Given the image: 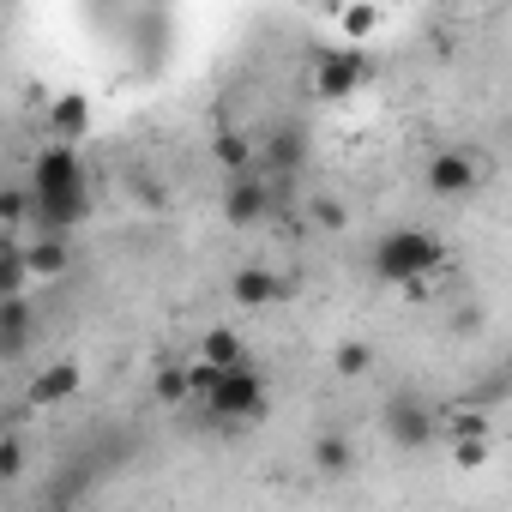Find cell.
<instances>
[{
	"label": "cell",
	"instance_id": "cell-11",
	"mask_svg": "<svg viewBox=\"0 0 512 512\" xmlns=\"http://www.w3.org/2000/svg\"><path fill=\"white\" fill-rule=\"evenodd\" d=\"M79 386H85V368L79 362H49L31 386H25V398L37 404V410H49V404H67V398H79Z\"/></svg>",
	"mask_w": 512,
	"mask_h": 512
},
{
	"label": "cell",
	"instance_id": "cell-20",
	"mask_svg": "<svg viewBox=\"0 0 512 512\" xmlns=\"http://www.w3.org/2000/svg\"><path fill=\"white\" fill-rule=\"evenodd\" d=\"M25 217H37L31 187H7L0 193V223H7V235H25Z\"/></svg>",
	"mask_w": 512,
	"mask_h": 512
},
{
	"label": "cell",
	"instance_id": "cell-16",
	"mask_svg": "<svg viewBox=\"0 0 512 512\" xmlns=\"http://www.w3.org/2000/svg\"><path fill=\"white\" fill-rule=\"evenodd\" d=\"M31 350V296L25 302H0V356L19 362Z\"/></svg>",
	"mask_w": 512,
	"mask_h": 512
},
{
	"label": "cell",
	"instance_id": "cell-2",
	"mask_svg": "<svg viewBox=\"0 0 512 512\" xmlns=\"http://www.w3.org/2000/svg\"><path fill=\"white\" fill-rule=\"evenodd\" d=\"M266 410H272V398H266V380H260V368H235V374H223L217 380V392H211V404H205V416L217 422V428H253V422H266Z\"/></svg>",
	"mask_w": 512,
	"mask_h": 512
},
{
	"label": "cell",
	"instance_id": "cell-9",
	"mask_svg": "<svg viewBox=\"0 0 512 512\" xmlns=\"http://www.w3.org/2000/svg\"><path fill=\"white\" fill-rule=\"evenodd\" d=\"M308 458H314V476H320V482H344V476L356 470V440H350L344 428H320L314 446H308Z\"/></svg>",
	"mask_w": 512,
	"mask_h": 512
},
{
	"label": "cell",
	"instance_id": "cell-21",
	"mask_svg": "<svg viewBox=\"0 0 512 512\" xmlns=\"http://www.w3.org/2000/svg\"><path fill=\"white\" fill-rule=\"evenodd\" d=\"M332 368H338V380H362V374L374 368V350H368L362 338H344L338 356H332Z\"/></svg>",
	"mask_w": 512,
	"mask_h": 512
},
{
	"label": "cell",
	"instance_id": "cell-26",
	"mask_svg": "<svg viewBox=\"0 0 512 512\" xmlns=\"http://www.w3.org/2000/svg\"><path fill=\"white\" fill-rule=\"evenodd\" d=\"M452 464H458V470H482V464H488V440H464V446H452Z\"/></svg>",
	"mask_w": 512,
	"mask_h": 512
},
{
	"label": "cell",
	"instance_id": "cell-5",
	"mask_svg": "<svg viewBox=\"0 0 512 512\" xmlns=\"http://www.w3.org/2000/svg\"><path fill=\"white\" fill-rule=\"evenodd\" d=\"M368 79H374L368 49H320V61H314V97H326V103L356 97Z\"/></svg>",
	"mask_w": 512,
	"mask_h": 512
},
{
	"label": "cell",
	"instance_id": "cell-12",
	"mask_svg": "<svg viewBox=\"0 0 512 512\" xmlns=\"http://www.w3.org/2000/svg\"><path fill=\"white\" fill-rule=\"evenodd\" d=\"M266 175H284V181H296L302 175V163H308V133L302 127H272V139H266Z\"/></svg>",
	"mask_w": 512,
	"mask_h": 512
},
{
	"label": "cell",
	"instance_id": "cell-17",
	"mask_svg": "<svg viewBox=\"0 0 512 512\" xmlns=\"http://www.w3.org/2000/svg\"><path fill=\"white\" fill-rule=\"evenodd\" d=\"M440 440H446V446L488 440V410H482V404H452V410H440Z\"/></svg>",
	"mask_w": 512,
	"mask_h": 512
},
{
	"label": "cell",
	"instance_id": "cell-18",
	"mask_svg": "<svg viewBox=\"0 0 512 512\" xmlns=\"http://www.w3.org/2000/svg\"><path fill=\"white\" fill-rule=\"evenodd\" d=\"M211 157H217L229 175H253V163H260V157H253V139H247L241 127H223V133L211 139Z\"/></svg>",
	"mask_w": 512,
	"mask_h": 512
},
{
	"label": "cell",
	"instance_id": "cell-19",
	"mask_svg": "<svg viewBox=\"0 0 512 512\" xmlns=\"http://www.w3.org/2000/svg\"><path fill=\"white\" fill-rule=\"evenodd\" d=\"M332 19H338V37H344V49H362L380 25H386V13L380 7H332Z\"/></svg>",
	"mask_w": 512,
	"mask_h": 512
},
{
	"label": "cell",
	"instance_id": "cell-1",
	"mask_svg": "<svg viewBox=\"0 0 512 512\" xmlns=\"http://www.w3.org/2000/svg\"><path fill=\"white\" fill-rule=\"evenodd\" d=\"M440 272H446V241L428 235V229H386L374 241V278L380 284L416 290V284H428Z\"/></svg>",
	"mask_w": 512,
	"mask_h": 512
},
{
	"label": "cell",
	"instance_id": "cell-3",
	"mask_svg": "<svg viewBox=\"0 0 512 512\" xmlns=\"http://www.w3.org/2000/svg\"><path fill=\"white\" fill-rule=\"evenodd\" d=\"M380 434L398 446V452H422L440 440V410L422 398V392H392L380 404Z\"/></svg>",
	"mask_w": 512,
	"mask_h": 512
},
{
	"label": "cell",
	"instance_id": "cell-23",
	"mask_svg": "<svg viewBox=\"0 0 512 512\" xmlns=\"http://www.w3.org/2000/svg\"><path fill=\"white\" fill-rule=\"evenodd\" d=\"M151 392H157V404H187V398H193V386H187V368H157Z\"/></svg>",
	"mask_w": 512,
	"mask_h": 512
},
{
	"label": "cell",
	"instance_id": "cell-6",
	"mask_svg": "<svg viewBox=\"0 0 512 512\" xmlns=\"http://www.w3.org/2000/svg\"><path fill=\"white\" fill-rule=\"evenodd\" d=\"M272 205H278V193H272V175H229V187H223V223L229 229H253V223H266L272 217Z\"/></svg>",
	"mask_w": 512,
	"mask_h": 512
},
{
	"label": "cell",
	"instance_id": "cell-27",
	"mask_svg": "<svg viewBox=\"0 0 512 512\" xmlns=\"http://www.w3.org/2000/svg\"><path fill=\"white\" fill-rule=\"evenodd\" d=\"M476 326H482V308H476V302L452 314V338H464V332H476Z\"/></svg>",
	"mask_w": 512,
	"mask_h": 512
},
{
	"label": "cell",
	"instance_id": "cell-15",
	"mask_svg": "<svg viewBox=\"0 0 512 512\" xmlns=\"http://www.w3.org/2000/svg\"><path fill=\"white\" fill-rule=\"evenodd\" d=\"M199 362H211V368H223V374H235V368H253V356H247V338H241L235 326H211V332L199 338Z\"/></svg>",
	"mask_w": 512,
	"mask_h": 512
},
{
	"label": "cell",
	"instance_id": "cell-22",
	"mask_svg": "<svg viewBox=\"0 0 512 512\" xmlns=\"http://www.w3.org/2000/svg\"><path fill=\"white\" fill-rule=\"evenodd\" d=\"M308 217H314L320 229H332V235H344V229H350V205H344V199H326V193H314V199H308Z\"/></svg>",
	"mask_w": 512,
	"mask_h": 512
},
{
	"label": "cell",
	"instance_id": "cell-13",
	"mask_svg": "<svg viewBox=\"0 0 512 512\" xmlns=\"http://www.w3.org/2000/svg\"><path fill=\"white\" fill-rule=\"evenodd\" d=\"M25 260H31V278H37V284H55V278H67V266H73V241H67V235H31V241H25Z\"/></svg>",
	"mask_w": 512,
	"mask_h": 512
},
{
	"label": "cell",
	"instance_id": "cell-8",
	"mask_svg": "<svg viewBox=\"0 0 512 512\" xmlns=\"http://www.w3.org/2000/svg\"><path fill=\"white\" fill-rule=\"evenodd\" d=\"M229 296H235L241 308H272V302H290V278L272 272V266H241V272L229 278Z\"/></svg>",
	"mask_w": 512,
	"mask_h": 512
},
{
	"label": "cell",
	"instance_id": "cell-7",
	"mask_svg": "<svg viewBox=\"0 0 512 512\" xmlns=\"http://www.w3.org/2000/svg\"><path fill=\"white\" fill-rule=\"evenodd\" d=\"M422 181H428V193H434V199H470V193H476V181H482V169H476V157H470V151L446 145V151H434V157H428Z\"/></svg>",
	"mask_w": 512,
	"mask_h": 512
},
{
	"label": "cell",
	"instance_id": "cell-10",
	"mask_svg": "<svg viewBox=\"0 0 512 512\" xmlns=\"http://www.w3.org/2000/svg\"><path fill=\"white\" fill-rule=\"evenodd\" d=\"M91 133V97L85 91H61L49 103V145H79Z\"/></svg>",
	"mask_w": 512,
	"mask_h": 512
},
{
	"label": "cell",
	"instance_id": "cell-4",
	"mask_svg": "<svg viewBox=\"0 0 512 512\" xmlns=\"http://www.w3.org/2000/svg\"><path fill=\"white\" fill-rule=\"evenodd\" d=\"M73 193H91L79 151L73 145H43L37 163H31V199L43 205V199H73Z\"/></svg>",
	"mask_w": 512,
	"mask_h": 512
},
{
	"label": "cell",
	"instance_id": "cell-24",
	"mask_svg": "<svg viewBox=\"0 0 512 512\" xmlns=\"http://www.w3.org/2000/svg\"><path fill=\"white\" fill-rule=\"evenodd\" d=\"M19 470H25V434L7 428V440H0V482H19Z\"/></svg>",
	"mask_w": 512,
	"mask_h": 512
},
{
	"label": "cell",
	"instance_id": "cell-25",
	"mask_svg": "<svg viewBox=\"0 0 512 512\" xmlns=\"http://www.w3.org/2000/svg\"><path fill=\"white\" fill-rule=\"evenodd\" d=\"M133 199H139V205H151V211H163V205H169V187H163V175H151V169H133Z\"/></svg>",
	"mask_w": 512,
	"mask_h": 512
},
{
	"label": "cell",
	"instance_id": "cell-14",
	"mask_svg": "<svg viewBox=\"0 0 512 512\" xmlns=\"http://www.w3.org/2000/svg\"><path fill=\"white\" fill-rule=\"evenodd\" d=\"M31 260H25V235H7L0 241V302H25L31 296Z\"/></svg>",
	"mask_w": 512,
	"mask_h": 512
}]
</instances>
